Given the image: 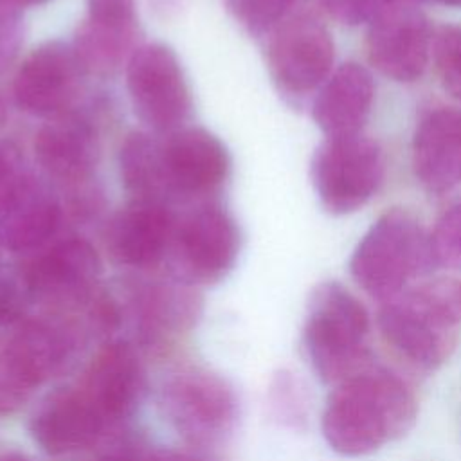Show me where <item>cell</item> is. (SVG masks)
<instances>
[{
  "label": "cell",
  "instance_id": "cell-1",
  "mask_svg": "<svg viewBox=\"0 0 461 461\" xmlns=\"http://www.w3.org/2000/svg\"><path fill=\"white\" fill-rule=\"evenodd\" d=\"M412 389L385 369H364L337 384L328 396L321 427L330 448L357 457L403 436L416 420Z\"/></svg>",
  "mask_w": 461,
  "mask_h": 461
},
{
  "label": "cell",
  "instance_id": "cell-2",
  "mask_svg": "<svg viewBox=\"0 0 461 461\" xmlns=\"http://www.w3.org/2000/svg\"><path fill=\"white\" fill-rule=\"evenodd\" d=\"M378 330L409 364L430 371L445 364L457 344L461 285L434 281L405 288L382 301Z\"/></svg>",
  "mask_w": 461,
  "mask_h": 461
},
{
  "label": "cell",
  "instance_id": "cell-3",
  "mask_svg": "<svg viewBox=\"0 0 461 461\" xmlns=\"http://www.w3.org/2000/svg\"><path fill=\"white\" fill-rule=\"evenodd\" d=\"M369 313L340 283L326 281L313 288L303 326L306 357L326 384H340L369 367Z\"/></svg>",
  "mask_w": 461,
  "mask_h": 461
},
{
  "label": "cell",
  "instance_id": "cell-4",
  "mask_svg": "<svg viewBox=\"0 0 461 461\" xmlns=\"http://www.w3.org/2000/svg\"><path fill=\"white\" fill-rule=\"evenodd\" d=\"M436 265L430 234L402 209H391L373 221L357 243L349 272L371 297L387 301Z\"/></svg>",
  "mask_w": 461,
  "mask_h": 461
},
{
  "label": "cell",
  "instance_id": "cell-5",
  "mask_svg": "<svg viewBox=\"0 0 461 461\" xmlns=\"http://www.w3.org/2000/svg\"><path fill=\"white\" fill-rule=\"evenodd\" d=\"M384 178V149L362 133L326 137L313 155V187L321 205L331 214H349L366 205Z\"/></svg>",
  "mask_w": 461,
  "mask_h": 461
},
{
  "label": "cell",
  "instance_id": "cell-6",
  "mask_svg": "<svg viewBox=\"0 0 461 461\" xmlns=\"http://www.w3.org/2000/svg\"><path fill=\"white\" fill-rule=\"evenodd\" d=\"M74 331L49 319H27L0 349V414L13 412L29 393L54 376L70 358Z\"/></svg>",
  "mask_w": 461,
  "mask_h": 461
},
{
  "label": "cell",
  "instance_id": "cell-7",
  "mask_svg": "<svg viewBox=\"0 0 461 461\" xmlns=\"http://www.w3.org/2000/svg\"><path fill=\"white\" fill-rule=\"evenodd\" d=\"M160 405L175 430L196 445L220 441L238 420V398L232 385L203 369L171 376L160 391Z\"/></svg>",
  "mask_w": 461,
  "mask_h": 461
},
{
  "label": "cell",
  "instance_id": "cell-8",
  "mask_svg": "<svg viewBox=\"0 0 461 461\" xmlns=\"http://www.w3.org/2000/svg\"><path fill=\"white\" fill-rule=\"evenodd\" d=\"M135 113L153 130H176L191 112V92L176 54L162 43L135 49L126 65Z\"/></svg>",
  "mask_w": 461,
  "mask_h": 461
},
{
  "label": "cell",
  "instance_id": "cell-9",
  "mask_svg": "<svg viewBox=\"0 0 461 461\" xmlns=\"http://www.w3.org/2000/svg\"><path fill=\"white\" fill-rule=\"evenodd\" d=\"M268 70L292 95L310 94L331 76L335 45L328 29L310 14H290L270 34Z\"/></svg>",
  "mask_w": 461,
  "mask_h": 461
},
{
  "label": "cell",
  "instance_id": "cell-10",
  "mask_svg": "<svg viewBox=\"0 0 461 461\" xmlns=\"http://www.w3.org/2000/svg\"><path fill=\"white\" fill-rule=\"evenodd\" d=\"M240 243L234 218L218 205H203L173 229L169 249L182 279L214 283L234 267Z\"/></svg>",
  "mask_w": 461,
  "mask_h": 461
},
{
  "label": "cell",
  "instance_id": "cell-11",
  "mask_svg": "<svg viewBox=\"0 0 461 461\" xmlns=\"http://www.w3.org/2000/svg\"><path fill=\"white\" fill-rule=\"evenodd\" d=\"M434 31L414 4H391L371 23L366 50L371 65L400 83L421 77L432 54Z\"/></svg>",
  "mask_w": 461,
  "mask_h": 461
},
{
  "label": "cell",
  "instance_id": "cell-12",
  "mask_svg": "<svg viewBox=\"0 0 461 461\" xmlns=\"http://www.w3.org/2000/svg\"><path fill=\"white\" fill-rule=\"evenodd\" d=\"M101 272V261L92 245L79 238L54 243L38 254L22 279L32 301L67 306L90 295Z\"/></svg>",
  "mask_w": 461,
  "mask_h": 461
},
{
  "label": "cell",
  "instance_id": "cell-13",
  "mask_svg": "<svg viewBox=\"0 0 461 461\" xmlns=\"http://www.w3.org/2000/svg\"><path fill=\"white\" fill-rule=\"evenodd\" d=\"M79 61L70 45L45 41L20 65L14 76L18 106L34 115H58L76 94Z\"/></svg>",
  "mask_w": 461,
  "mask_h": 461
},
{
  "label": "cell",
  "instance_id": "cell-14",
  "mask_svg": "<svg viewBox=\"0 0 461 461\" xmlns=\"http://www.w3.org/2000/svg\"><path fill=\"white\" fill-rule=\"evenodd\" d=\"M162 160L167 189L187 196L216 191L230 169L227 148L203 128L176 130L162 144Z\"/></svg>",
  "mask_w": 461,
  "mask_h": 461
},
{
  "label": "cell",
  "instance_id": "cell-15",
  "mask_svg": "<svg viewBox=\"0 0 461 461\" xmlns=\"http://www.w3.org/2000/svg\"><path fill=\"white\" fill-rule=\"evenodd\" d=\"M412 169L430 193L461 184V112L438 104L420 115L412 135Z\"/></svg>",
  "mask_w": 461,
  "mask_h": 461
},
{
  "label": "cell",
  "instance_id": "cell-16",
  "mask_svg": "<svg viewBox=\"0 0 461 461\" xmlns=\"http://www.w3.org/2000/svg\"><path fill=\"white\" fill-rule=\"evenodd\" d=\"M52 193L31 175L14 176L0 193V247L29 252L45 245L59 223Z\"/></svg>",
  "mask_w": 461,
  "mask_h": 461
},
{
  "label": "cell",
  "instance_id": "cell-17",
  "mask_svg": "<svg viewBox=\"0 0 461 461\" xmlns=\"http://www.w3.org/2000/svg\"><path fill=\"white\" fill-rule=\"evenodd\" d=\"M104 427V418L81 389H61L49 394L34 409L29 421L32 439L50 456L90 447Z\"/></svg>",
  "mask_w": 461,
  "mask_h": 461
},
{
  "label": "cell",
  "instance_id": "cell-18",
  "mask_svg": "<svg viewBox=\"0 0 461 461\" xmlns=\"http://www.w3.org/2000/svg\"><path fill=\"white\" fill-rule=\"evenodd\" d=\"M106 423L128 416L142 398L144 371L135 349L122 340L103 346L79 387Z\"/></svg>",
  "mask_w": 461,
  "mask_h": 461
},
{
  "label": "cell",
  "instance_id": "cell-19",
  "mask_svg": "<svg viewBox=\"0 0 461 461\" xmlns=\"http://www.w3.org/2000/svg\"><path fill=\"white\" fill-rule=\"evenodd\" d=\"M173 229L171 212L164 203L135 200L113 214L104 238L117 263L146 268L162 259Z\"/></svg>",
  "mask_w": 461,
  "mask_h": 461
},
{
  "label": "cell",
  "instance_id": "cell-20",
  "mask_svg": "<svg viewBox=\"0 0 461 461\" xmlns=\"http://www.w3.org/2000/svg\"><path fill=\"white\" fill-rule=\"evenodd\" d=\"M375 99L371 72L353 61L340 65L319 88L312 106L315 124L326 137L360 133Z\"/></svg>",
  "mask_w": 461,
  "mask_h": 461
},
{
  "label": "cell",
  "instance_id": "cell-21",
  "mask_svg": "<svg viewBox=\"0 0 461 461\" xmlns=\"http://www.w3.org/2000/svg\"><path fill=\"white\" fill-rule=\"evenodd\" d=\"M36 158L61 182L77 184L90 176L97 162V137L90 121L74 112L54 115L36 135Z\"/></svg>",
  "mask_w": 461,
  "mask_h": 461
},
{
  "label": "cell",
  "instance_id": "cell-22",
  "mask_svg": "<svg viewBox=\"0 0 461 461\" xmlns=\"http://www.w3.org/2000/svg\"><path fill=\"white\" fill-rule=\"evenodd\" d=\"M131 308L139 335L149 344L187 330L198 315L196 295L167 283L137 288L131 295Z\"/></svg>",
  "mask_w": 461,
  "mask_h": 461
},
{
  "label": "cell",
  "instance_id": "cell-23",
  "mask_svg": "<svg viewBox=\"0 0 461 461\" xmlns=\"http://www.w3.org/2000/svg\"><path fill=\"white\" fill-rule=\"evenodd\" d=\"M121 178L135 200L158 202L169 193L162 160V144L146 133H130L119 153Z\"/></svg>",
  "mask_w": 461,
  "mask_h": 461
},
{
  "label": "cell",
  "instance_id": "cell-24",
  "mask_svg": "<svg viewBox=\"0 0 461 461\" xmlns=\"http://www.w3.org/2000/svg\"><path fill=\"white\" fill-rule=\"evenodd\" d=\"M133 40L135 27H113L85 20L72 49L83 70L104 76L121 67L133 47Z\"/></svg>",
  "mask_w": 461,
  "mask_h": 461
},
{
  "label": "cell",
  "instance_id": "cell-25",
  "mask_svg": "<svg viewBox=\"0 0 461 461\" xmlns=\"http://www.w3.org/2000/svg\"><path fill=\"white\" fill-rule=\"evenodd\" d=\"M432 58L443 88L461 99V23H445L434 32Z\"/></svg>",
  "mask_w": 461,
  "mask_h": 461
},
{
  "label": "cell",
  "instance_id": "cell-26",
  "mask_svg": "<svg viewBox=\"0 0 461 461\" xmlns=\"http://www.w3.org/2000/svg\"><path fill=\"white\" fill-rule=\"evenodd\" d=\"M299 0H227L234 18L254 34L272 32L285 22Z\"/></svg>",
  "mask_w": 461,
  "mask_h": 461
},
{
  "label": "cell",
  "instance_id": "cell-27",
  "mask_svg": "<svg viewBox=\"0 0 461 461\" xmlns=\"http://www.w3.org/2000/svg\"><path fill=\"white\" fill-rule=\"evenodd\" d=\"M429 234L436 265L461 270V200L445 209Z\"/></svg>",
  "mask_w": 461,
  "mask_h": 461
},
{
  "label": "cell",
  "instance_id": "cell-28",
  "mask_svg": "<svg viewBox=\"0 0 461 461\" xmlns=\"http://www.w3.org/2000/svg\"><path fill=\"white\" fill-rule=\"evenodd\" d=\"M23 279L0 277V349L25 324L31 303Z\"/></svg>",
  "mask_w": 461,
  "mask_h": 461
},
{
  "label": "cell",
  "instance_id": "cell-29",
  "mask_svg": "<svg viewBox=\"0 0 461 461\" xmlns=\"http://www.w3.org/2000/svg\"><path fill=\"white\" fill-rule=\"evenodd\" d=\"M272 407L279 420L288 425H297L306 418V398L299 382L290 376V373H283L276 378L272 387Z\"/></svg>",
  "mask_w": 461,
  "mask_h": 461
},
{
  "label": "cell",
  "instance_id": "cell-30",
  "mask_svg": "<svg viewBox=\"0 0 461 461\" xmlns=\"http://www.w3.org/2000/svg\"><path fill=\"white\" fill-rule=\"evenodd\" d=\"M326 13L340 23L360 25L371 23L391 0H321Z\"/></svg>",
  "mask_w": 461,
  "mask_h": 461
},
{
  "label": "cell",
  "instance_id": "cell-31",
  "mask_svg": "<svg viewBox=\"0 0 461 461\" xmlns=\"http://www.w3.org/2000/svg\"><path fill=\"white\" fill-rule=\"evenodd\" d=\"M88 18L95 23L113 27H135V4L133 0H86Z\"/></svg>",
  "mask_w": 461,
  "mask_h": 461
},
{
  "label": "cell",
  "instance_id": "cell-32",
  "mask_svg": "<svg viewBox=\"0 0 461 461\" xmlns=\"http://www.w3.org/2000/svg\"><path fill=\"white\" fill-rule=\"evenodd\" d=\"M22 40L18 13L0 7V72L14 58Z\"/></svg>",
  "mask_w": 461,
  "mask_h": 461
},
{
  "label": "cell",
  "instance_id": "cell-33",
  "mask_svg": "<svg viewBox=\"0 0 461 461\" xmlns=\"http://www.w3.org/2000/svg\"><path fill=\"white\" fill-rule=\"evenodd\" d=\"M16 166H18V158L14 149H11L5 144H0V193L14 176H18Z\"/></svg>",
  "mask_w": 461,
  "mask_h": 461
},
{
  "label": "cell",
  "instance_id": "cell-34",
  "mask_svg": "<svg viewBox=\"0 0 461 461\" xmlns=\"http://www.w3.org/2000/svg\"><path fill=\"white\" fill-rule=\"evenodd\" d=\"M148 461H202L187 452H178V450H171V448H160L155 450Z\"/></svg>",
  "mask_w": 461,
  "mask_h": 461
},
{
  "label": "cell",
  "instance_id": "cell-35",
  "mask_svg": "<svg viewBox=\"0 0 461 461\" xmlns=\"http://www.w3.org/2000/svg\"><path fill=\"white\" fill-rule=\"evenodd\" d=\"M45 2H49V0H0V7L7 9V11H13V13H18L23 7L40 5V4H45Z\"/></svg>",
  "mask_w": 461,
  "mask_h": 461
},
{
  "label": "cell",
  "instance_id": "cell-36",
  "mask_svg": "<svg viewBox=\"0 0 461 461\" xmlns=\"http://www.w3.org/2000/svg\"><path fill=\"white\" fill-rule=\"evenodd\" d=\"M94 461H137V459L128 454H112V456H104V457H99Z\"/></svg>",
  "mask_w": 461,
  "mask_h": 461
},
{
  "label": "cell",
  "instance_id": "cell-37",
  "mask_svg": "<svg viewBox=\"0 0 461 461\" xmlns=\"http://www.w3.org/2000/svg\"><path fill=\"white\" fill-rule=\"evenodd\" d=\"M0 461H29L23 454H16V452H11V454H4L0 456Z\"/></svg>",
  "mask_w": 461,
  "mask_h": 461
},
{
  "label": "cell",
  "instance_id": "cell-38",
  "mask_svg": "<svg viewBox=\"0 0 461 461\" xmlns=\"http://www.w3.org/2000/svg\"><path fill=\"white\" fill-rule=\"evenodd\" d=\"M436 2L450 5V7H461V0H436Z\"/></svg>",
  "mask_w": 461,
  "mask_h": 461
},
{
  "label": "cell",
  "instance_id": "cell-39",
  "mask_svg": "<svg viewBox=\"0 0 461 461\" xmlns=\"http://www.w3.org/2000/svg\"><path fill=\"white\" fill-rule=\"evenodd\" d=\"M418 2H421V0H391V4H418Z\"/></svg>",
  "mask_w": 461,
  "mask_h": 461
},
{
  "label": "cell",
  "instance_id": "cell-40",
  "mask_svg": "<svg viewBox=\"0 0 461 461\" xmlns=\"http://www.w3.org/2000/svg\"><path fill=\"white\" fill-rule=\"evenodd\" d=\"M4 117H5V112H4V103H2V99H0V126H2V122H4Z\"/></svg>",
  "mask_w": 461,
  "mask_h": 461
}]
</instances>
